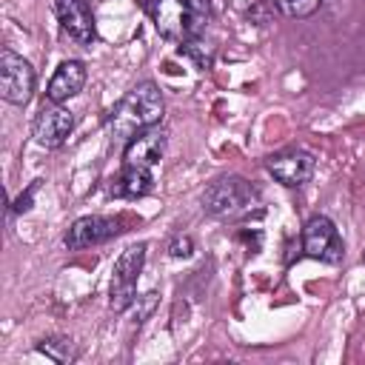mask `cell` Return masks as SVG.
I'll list each match as a JSON object with an SVG mask.
<instances>
[{
	"label": "cell",
	"mask_w": 365,
	"mask_h": 365,
	"mask_svg": "<svg viewBox=\"0 0 365 365\" xmlns=\"http://www.w3.org/2000/svg\"><path fill=\"white\" fill-rule=\"evenodd\" d=\"M151 20L165 40L188 43L205 31L211 6L208 0H151Z\"/></svg>",
	"instance_id": "obj_2"
},
{
	"label": "cell",
	"mask_w": 365,
	"mask_h": 365,
	"mask_svg": "<svg viewBox=\"0 0 365 365\" xmlns=\"http://www.w3.org/2000/svg\"><path fill=\"white\" fill-rule=\"evenodd\" d=\"M74 128V114L68 108H63L60 103H51V106H43L40 114L34 117V125H31V134H34V143L43 145V148H60L68 134Z\"/></svg>",
	"instance_id": "obj_7"
},
{
	"label": "cell",
	"mask_w": 365,
	"mask_h": 365,
	"mask_svg": "<svg viewBox=\"0 0 365 365\" xmlns=\"http://www.w3.org/2000/svg\"><path fill=\"white\" fill-rule=\"evenodd\" d=\"M143 262H145V245H131L117 257V262L111 268V299H108L111 311L123 314L125 308L134 305Z\"/></svg>",
	"instance_id": "obj_4"
},
{
	"label": "cell",
	"mask_w": 365,
	"mask_h": 365,
	"mask_svg": "<svg viewBox=\"0 0 365 365\" xmlns=\"http://www.w3.org/2000/svg\"><path fill=\"white\" fill-rule=\"evenodd\" d=\"M86 86V66L80 60H66L57 66L54 77L46 86V100L48 103H63L68 97H74L80 88Z\"/></svg>",
	"instance_id": "obj_12"
},
{
	"label": "cell",
	"mask_w": 365,
	"mask_h": 365,
	"mask_svg": "<svg viewBox=\"0 0 365 365\" xmlns=\"http://www.w3.org/2000/svg\"><path fill=\"white\" fill-rule=\"evenodd\" d=\"M165 143H168V134L163 128H157V125L154 128H145V131H140L137 137H131L125 143L123 160H125V165L154 168L163 160V154H165Z\"/></svg>",
	"instance_id": "obj_11"
},
{
	"label": "cell",
	"mask_w": 365,
	"mask_h": 365,
	"mask_svg": "<svg viewBox=\"0 0 365 365\" xmlns=\"http://www.w3.org/2000/svg\"><path fill=\"white\" fill-rule=\"evenodd\" d=\"M0 94L11 106H26L34 94V68L11 48L0 51Z\"/></svg>",
	"instance_id": "obj_5"
},
{
	"label": "cell",
	"mask_w": 365,
	"mask_h": 365,
	"mask_svg": "<svg viewBox=\"0 0 365 365\" xmlns=\"http://www.w3.org/2000/svg\"><path fill=\"white\" fill-rule=\"evenodd\" d=\"M163 94L157 88V83L145 80V83H137L111 111H108V120H106V128L114 140H131L137 137L140 131L145 128H154L163 117Z\"/></svg>",
	"instance_id": "obj_1"
},
{
	"label": "cell",
	"mask_w": 365,
	"mask_h": 365,
	"mask_svg": "<svg viewBox=\"0 0 365 365\" xmlns=\"http://www.w3.org/2000/svg\"><path fill=\"white\" fill-rule=\"evenodd\" d=\"M302 251L314 259H322V262H339L345 254V245H342L336 225L328 217L317 214L302 228Z\"/></svg>",
	"instance_id": "obj_6"
},
{
	"label": "cell",
	"mask_w": 365,
	"mask_h": 365,
	"mask_svg": "<svg viewBox=\"0 0 365 365\" xmlns=\"http://www.w3.org/2000/svg\"><path fill=\"white\" fill-rule=\"evenodd\" d=\"M37 351L46 354V356H51L54 362H68V359H74V345H71L68 336H48V339H43V342L37 345Z\"/></svg>",
	"instance_id": "obj_14"
},
{
	"label": "cell",
	"mask_w": 365,
	"mask_h": 365,
	"mask_svg": "<svg viewBox=\"0 0 365 365\" xmlns=\"http://www.w3.org/2000/svg\"><path fill=\"white\" fill-rule=\"evenodd\" d=\"M257 205V188L242 177H220L202 194V208L214 217H242Z\"/></svg>",
	"instance_id": "obj_3"
},
{
	"label": "cell",
	"mask_w": 365,
	"mask_h": 365,
	"mask_svg": "<svg viewBox=\"0 0 365 365\" xmlns=\"http://www.w3.org/2000/svg\"><path fill=\"white\" fill-rule=\"evenodd\" d=\"M123 222L114 220V217H100V214H86L80 220L71 222L68 234H66V248L68 251H83V248H91V245H100L111 237H117L123 228Z\"/></svg>",
	"instance_id": "obj_8"
},
{
	"label": "cell",
	"mask_w": 365,
	"mask_h": 365,
	"mask_svg": "<svg viewBox=\"0 0 365 365\" xmlns=\"http://www.w3.org/2000/svg\"><path fill=\"white\" fill-rule=\"evenodd\" d=\"M271 3L285 17H308V14H314L319 9L322 0H271Z\"/></svg>",
	"instance_id": "obj_15"
},
{
	"label": "cell",
	"mask_w": 365,
	"mask_h": 365,
	"mask_svg": "<svg viewBox=\"0 0 365 365\" xmlns=\"http://www.w3.org/2000/svg\"><path fill=\"white\" fill-rule=\"evenodd\" d=\"M54 11H57L63 31L71 40H77L80 46L94 43L97 29H94V14L88 9V0H54Z\"/></svg>",
	"instance_id": "obj_10"
},
{
	"label": "cell",
	"mask_w": 365,
	"mask_h": 365,
	"mask_svg": "<svg viewBox=\"0 0 365 365\" xmlns=\"http://www.w3.org/2000/svg\"><path fill=\"white\" fill-rule=\"evenodd\" d=\"M154 188V174L151 168H137V165H125L123 174L114 180L111 194L114 197H143Z\"/></svg>",
	"instance_id": "obj_13"
},
{
	"label": "cell",
	"mask_w": 365,
	"mask_h": 365,
	"mask_svg": "<svg viewBox=\"0 0 365 365\" xmlns=\"http://www.w3.org/2000/svg\"><path fill=\"white\" fill-rule=\"evenodd\" d=\"M265 168L274 174V180H279L282 185H305L314 174V157L302 148H288V151H277L265 160Z\"/></svg>",
	"instance_id": "obj_9"
},
{
	"label": "cell",
	"mask_w": 365,
	"mask_h": 365,
	"mask_svg": "<svg viewBox=\"0 0 365 365\" xmlns=\"http://www.w3.org/2000/svg\"><path fill=\"white\" fill-rule=\"evenodd\" d=\"M191 251H194V242H191L188 237L174 240V242H171V248H168V254H171V257H191Z\"/></svg>",
	"instance_id": "obj_16"
}]
</instances>
